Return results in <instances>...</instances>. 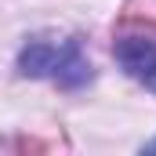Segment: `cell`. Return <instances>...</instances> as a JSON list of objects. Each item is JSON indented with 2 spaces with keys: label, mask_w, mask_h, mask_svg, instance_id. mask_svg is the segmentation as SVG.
<instances>
[{
  "label": "cell",
  "mask_w": 156,
  "mask_h": 156,
  "mask_svg": "<svg viewBox=\"0 0 156 156\" xmlns=\"http://www.w3.org/2000/svg\"><path fill=\"white\" fill-rule=\"evenodd\" d=\"M116 62L123 66V73L138 83H145L149 91H156V40L149 37H123L116 40Z\"/></svg>",
  "instance_id": "6da1fadb"
},
{
  "label": "cell",
  "mask_w": 156,
  "mask_h": 156,
  "mask_svg": "<svg viewBox=\"0 0 156 156\" xmlns=\"http://www.w3.org/2000/svg\"><path fill=\"white\" fill-rule=\"evenodd\" d=\"M51 80H58L62 87H80L91 80V62L83 58L76 40H66L58 44V55H55V66H51Z\"/></svg>",
  "instance_id": "7a4b0ae2"
},
{
  "label": "cell",
  "mask_w": 156,
  "mask_h": 156,
  "mask_svg": "<svg viewBox=\"0 0 156 156\" xmlns=\"http://www.w3.org/2000/svg\"><path fill=\"white\" fill-rule=\"evenodd\" d=\"M55 55H58V44L29 40V44L22 47V55H18V73H22V76H51Z\"/></svg>",
  "instance_id": "3957f363"
},
{
  "label": "cell",
  "mask_w": 156,
  "mask_h": 156,
  "mask_svg": "<svg viewBox=\"0 0 156 156\" xmlns=\"http://www.w3.org/2000/svg\"><path fill=\"white\" fill-rule=\"evenodd\" d=\"M153 149H156V142H153Z\"/></svg>",
  "instance_id": "277c9868"
}]
</instances>
